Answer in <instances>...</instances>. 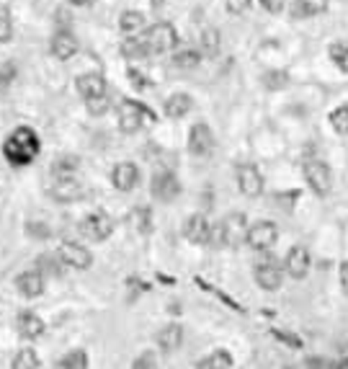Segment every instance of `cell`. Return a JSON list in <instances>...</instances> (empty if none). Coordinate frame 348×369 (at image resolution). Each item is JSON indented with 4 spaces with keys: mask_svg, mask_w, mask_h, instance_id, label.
Masks as SVG:
<instances>
[{
    "mask_svg": "<svg viewBox=\"0 0 348 369\" xmlns=\"http://www.w3.org/2000/svg\"><path fill=\"white\" fill-rule=\"evenodd\" d=\"M325 8H328V0H294V13L299 18L320 16Z\"/></svg>",
    "mask_w": 348,
    "mask_h": 369,
    "instance_id": "27",
    "label": "cell"
},
{
    "mask_svg": "<svg viewBox=\"0 0 348 369\" xmlns=\"http://www.w3.org/2000/svg\"><path fill=\"white\" fill-rule=\"evenodd\" d=\"M75 88L85 101H91V98L106 96V77H103L101 73H83V75H77Z\"/></svg>",
    "mask_w": 348,
    "mask_h": 369,
    "instance_id": "16",
    "label": "cell"
},
{
    "mask_svg": "<svg viewBox=\"0 0 348 369\" xmlns=\"http://www.w3.org/2000/svg\"><path fill=\"white\" fill-rule=\"evenodd\" d=\"M77 171V158L75 155H57L54 163H52V173L57 179H73Z\"/></svg>",
    "mask_w": 348,
    "mask_h": 369,
    "instance_id": "23",
    "label": "cell"
},
{
    "mask_svg": "<svg viewBox=\"0 0 348 369\" xmlns=\"http://www.w3.org/2000/svg\"><path fill=\"white\" fill-rule=\"evenodd\" d=\"M340 284H343V289L348 292V261L340 264Z\"/></svg>",
    "mask_w": 348,
    "mask_h": 369,
    "instance_id": "42",
    "label": "cell"
},
{
    "mask_svg": "<svg viewBox=\"0 0 348 369\" xmlns=\"http://www.w3.org/2000/svg\"><path fill=\"white\" fill-rule=\"evenodd\" d=\"M121 54H124L127 60H142V57H147L150 50H147V44H144V36L142 39H135V36L124 39V42H121Z\"/></svg>",
    "mask_w": 348,
    "mask_h": 369,
    "instance_id": "25",
    "label": "cell"
},
{
    "mask_svg": "<svg viewBox=\"0 0 348 369\" xmlns=\"http://www.w3.org/2000/svg\"><path fill=\"white\" fill-rule=\"evenodd\" d=\"M13 75H16V68H13V65H0V98L8 93Z\"/></svg>",
    "mask_w": 348,
    "mask_h": 369,
    "instance_id": "35",
    "label": "cell"
},
{
    "mask_svg": "<svg viewBox=\"0 0 348 369\" xmlns=\"http://www.w3.org/2000/svg\"><path fill=\"white\" fill-rule=\"evenodd\" d=\"M42 150V142H39V135H36L31 127H16L8 135L6 145H3V155L10 165H29L34 163V158Z\"/></svg>",
    "mask_w": 348,
    "mask_h": 369,
    "instance_id": "1",
    "label": "cell"
},
{
    "mask_svg": "<svg viewBox=\"0 0 348 369\" xmlns=\"http://www.w3.org/2000/svg\"><path fill=\"white\" fill-rule=\"evenodd\" d=\"M204 369H232V356L227 352H214L204 361Z\"/></svg>",
    "mask_w": 348,
    "mask_h": 369,
    "instance_id": "33",
    "label": "cell"
},
{
    "mask_svg": "<svg viewBox=\"0 0 348 369\" xmlns=\"http://www.w3.org/2000/svg\"><path fill=\"white\" fill-rule=\"evenodd\" d=\"M142 26H144V13H139V10H124L119 16V29L129 36L137 34Z\"/></svg>",
    "mask_w": 348,
    "mask_h": 369,
    "instance_id": "26",
    "label": "cell"
},
{
    "mask_svg": "<svg viewBox=\"0 0 348 369\" xmlns=\"http://www.w3.org/2000/svg\"><path fill=\"white\" fill-rule=\"evenodd\" d=\"M331 124L338 135H348V106H338V109L331 114Z\"/></svg>",
    "mask_w": 348,
    "mask_h": 369,
    "instance_id": "32",
    "label": "cell"
},
{
    "mask_svg": "<svg viewBox=\"0 0 348 369\" xmlns=\"http://www.w3.org/2000/svg\"><path fill=\"white\" fill-rule=\"evenodd\" d=\"M52 197L57 202H75V199L83 197V189L75 179H57L52 186Z\"/></svg>",
    "mask_w": 348,
    "mask_h": 369,
    "instance_id": "20",
    "label": "cell"
},
{
    "mask_svg": "<svg viewBox=\"0 0 348 369\" xmlns=\"http://www.w3.org/2000/svg\"><path fill=\"white\" fill-rule=\"evenodd\" d=\"M248 6H250V0H227V10L232 16H240V13H245Z\"/></svg>",
    "mask_w": 348,
    "mask_h": 369,
    "instance_id": "38",
    "label": "cell"
},
{
    "mask_svg": "<svg viewBox=\"0 0 348 369\" xmlns=\"http://www.w3.org/2000/svg\"><path fill=\"white\" fill-rule=\"evenodd\" d=\"M111 183H114V189L116 191H132L139 183V168L135 163H116L114 165V171H111Z\"/></svg>",
    "mask_w": 348,
    "mask_h": 369,
    "instance_id": "14",
    "label": "cell"
},
{
    "mask_svg": "<svg viewBox=\"0 0 348 369\" xmlns=\"http://www.w3.org/2000/svg\"><path fill=\"white\" fill-rule=\"evenodd\" d=\"M50 52L52 57H57V60H73L77 54V39L70 31H57V34L52 36L50 42Z\"/></svg>",
    "mask_w": 348,
    "mask_h": 369,
    "instance_id": "17",
    "label": "cell"
},
{
    "mask_svg": "<svg viewBox=\"0 0 348 369\" xmlns=\"http://www.w3.org/2000/svg\"><path fill=\"white\" fill-rule=\"evenodd\" d=\"M13 369H39V356L34 349H21L13 356Z\"/></svg>",
    "mask_w": 348,
    "mask_h": 369,
    "instance_id": "29",
    "label": "cell"
},
{
    "mask_svg": "<svg viewBox=\"0 0 348 369\" xmlns=\"http://www.w3.org/2000/svg\"><path fill=\"white\" fill-rule=\"evenodd\" d=\"M16 328L26 341H36V338H42L44 331H47L44 320L39 318V315H34V312H21L16 320Z\"/></svg>",
    "mask_w": 348,
    "mask_h": 369,
    "instance_id": "19",
    "label": "cell"
},
{
    "mask_svg": "<svg viewBox=\"0 0 348 369\" xmlns=\"http://www.w3.org/2000/svg\"><path fill=\"white\" fill-rule=\"evenodd\" d=\"M13 36V21H10L8 8H0V44L10 42Z\"/></svg>",
    "mask_w": 348,
    "mask_h": 369,
    "instance_id": "34",
    "label": "cell"
},
{
    "mask_svg": "<svg viewBox=\"0 0 348 369\" xmlns=\"http://www.w3.org/2000/svg\"><path fill=\"white\" fill-rule=\"evenodd\" d=\"M238 189L245 194V197H258L264 191V176L261 171L250 163L238 165Z\"/></svg>",
    "mask_w": 348,
    "mask_h": 369,
    "instance_id": "13",
    "label": "cell"
},
{
    "mask_svg": "<svg viewBox=\"0 0 348 369\" xmlns=\"http://www.w3.org/2000/svg\"><path fill=\"white\" fill-rule=\"evenodd\" d=\"M261 6H264L268 13H281L284 6H287V0H261Z\"/></svg>",
    "mask_w": 348,
    "mask_h": 369,
    "instance_id": "41",
    "label": "cell"
},
{
    "mask_svg": "<svg viewBox=\"0 0 348 369\" xmlns=\"http://www.w3.org/2000/svg\"><path fill=\"white\" fill-rule=\"evenodd\" d=\"M199 44H202V54H206V57H217V54H220V47H222L220 31H217V29H204Z\"/></svg>",
    "mask_w": 348,
    "mask_h": 369,
    "instance_id": "24",
    "label": "cell"
},
{
    "mask_svg": "<svg viewBox=\"0 0 348 369\" xmlns=\"http://www.w3.org/2000/svg\"><path fill=\"white\" fill-rule=\"evenodd\" d=\"M255 282L266 292H276L281 287V282H284V269L279 266V261H273V258L258 261L255 264Z\"/></svg>",
    "mask_w": 348,
    "mask_h": 369,
    "instance_id": "6",
    "label": "cell"
},
{
    "mask_svg": "<svg viewBox=\"0 0 348 369\" xmlns=\"http://www.w3.org/2000/svg\"><path fill=\"white\" fill-rule=\"evenodd\" d=\"M153 197L158 199V202H176L179 199V194H181V183H179V179L173 176L170 171H160V173H155L153 176Z\"/></svg>",
    "mask_w": 348,
    "mask_h": 369,
    "instance_id": "10",
    "label": "cell"
},
{
    "mask_svg": "<svg viewBox=\"0 0 348 369\" xmlns=\"http://www.w3.org/2000/svg\"><path fill=\"white\" fill-rule=\"evenodd\" d=\"M135 217H137V227H139L142 232H147L150 227H153V225H150V223H153V215H150V209H137Z\"/></svg>",
    "mask_w": 348,
    "mask_h": 369,
    "instance_id": "37",
    "label": "cell"
},
{
    "mask_svg": "<svg viewBox=\"0 0 348 369\" xmlns=\"http://www.w3.org/2000/svg\"><path fill=\"white\" fill-rule=\"evenodd\" d=\"M181 341H183V328H181L179 323H170V326H165L160 333H158V346H160L165 354L176 352L181 346Z\"/></svg>",
    "mask_w": 348,
    "mask_h": 369,
    "instance_id": "21",
    "label": "cell"
},
{
    "mask_svg": "<svg viewBox=\"0 0 348 369\" xmlns=\"http://www.w3.org/2000/svg\"><path fill=\"white\" fill-rule=\"evenodd\" d=\"M248 220L245 215H240V212H232L222 220L217 227H214V235H212V243L214 246H227V248H235L240 243L248 238Z\"/></svg>",
    "mask_w": 348,
    "mask_h": 369,
    "instance_id": "2",
    "label": "cell"
},
{
    "mask_svg": "<svg viewBox=\"0 0 348 369\" xmlns=\"http://www.w3.org/2000/svg\"><path fill=\"white\" fill-rule=\"evenodd\" d=\"M266 86H268V88L287 86V73H271V75H268V80H266Z\"/></svg>",
    "mask_w": 348,
    "mask_h": 369,
    "instance_id": "40",
    "label": "cell"
},
{
    "mask_svg": "<svg viewBox=\"0 0 348 369\" xmlns=\"http://www.w3.org/2000/svg\"><path fill=\"white\" fill-rule=\"evenodd\" d=\"M188 150H191V155H196V158H204V155L212 153L214 135H212V129H209V124L199 121V124L191 127V132H188Z\"/></svg>",
    "mask_w": 348,
    "mask_h": 369,
    "instance_id": "12",
    "label": "cell"
},
{
    "mask_svg": "<svg viewBox=\"0 0 348 369\" xmlns=\"http://www.w3.org/2000/svg\"><path fill=\"white\" fill-rule=\"evenodd\" d=\"M116 119H119V129L121 132H127V135H135L142 129V124H153L155 121V114L139 101H121L119 103V112H116Z\"/></svg>",
    "mask_w": 348,
    "mask_h": 369,
    "instance_id": "3",
    "label": "cell"
},
{
    "mask_svg": "<svg viewBox=\"0 0 348 369\" xmlns=\"http://www.w3.org/2000/svg\"><path fill=\"white\" fill-rule=\"evenodd\" d=\"M132 369H158V364H155L153 354H142V356H139V359L132 364Z\"/></svg>",
    "mask_w": 348,
    "mask_h": 369,
    "instance_id": "39",
    "label": "cell"
},
{
    "mask_svg": "<svg viewBox=\"0 0 348 369\" xmlns=\"http://www.w3.org/2000/svg\"><path fill=\"white\" fill-rule=\"evenodd\" d=\"M88 103V112L93 114V116H101L106 109H109V96H98V98H91Z\"/></svg>",
    "mask_w": 348,
    "mask_h": 369,
    "instance_id": "36",
    "label": "cell"
},
{
    "mask_svg": "<svg viewBox=\"0 0 348 369\" xmlns=\"http://www.w3.org/2000/svg\"><path fill=\"white\" fill-rule=\"evenodd\" d=\"M212 235H214V227L209 225L204 215H191L183 225V238L194 246H206L212 243Z\"/></svg>",
    "mask_w": 348,
    "mask_h": 369,
    "instance_id": "9",
    "label": "cell"
},
{
    "mask_svg": "<svg viewBox=\"0 0 348 369\" xmlns=\"http://www.w3.org/2000/svg\"><path fill=\"white\" fill-rule=\"evenodd\" d=\"M129 77H135V86L137 88H144L147 83H144V77L139 75V73H135V70H129Z\"/></svg>",
    "mask_w": 348,
    "mask_h": 369,
    "instance_id": "43",
    "label": "cell"
},
{
    "mask_svg": "<svg viewBox=\"0 0 348 369\" xmlns=\"http://www.w3.org/2000/svg\"><path fill=\"white\" fill-rule=\"evenodd\" d=\"M305 179L310 183V189L315 194L325 197L331 191V183H333V176H331V168L323 163V160H307L305 163Z\"/></svg>",
    "mask_w": 348,
    "mask_h": 369,
    "instance_id": "8",
    "label": "cell"
},
{
    "mask_svg": "<svg viewBox=\"0 0 348 369\" xmlns=\"http://www.w3.org/2000/svg\"><path fill=\"white\" fill-rule=\"evenodd\" d=\"M199 60H202V54H199L196 50H181L179 54L173 57V65L181 70H191L199 65Z\"/></svg>",
    "mask_w": 348,
    "mask_h": 369,
    "instance_id": "30",
    "label": "cell"
},
{
    "mask_svg": "<svg viewBox=\"0 0 348 369\" xmlns=\"http://www.w3.org/2000/svg\"><path fill=\"white\" fill-rule=\"evenodd\" d=\"M179 42V34H176V29L165 21L160 24H153L147 29V34H144V44H147V50L150 54H162V52H170Z\"/></svg>",
    "mask_w": 348,
    "mask_h": 369,
    "instance_id": "4",
    "label": "cell"
},
{
    "mask_svg": "<svg viewBox=\"0 0 348 369\" xmlns=\"http://www.w3.org/2000/svg\"><path fill=\"white\" fill-rule=\"evenodd\" d=\"M331 60L333 65L340 70V73H348V44H340L335 42L331 47Z\"/></svg>",
    "mask_w": 348,
    "mask_h": 369,
    "instance_id": "31",
    "label": "cell"
},
{
    "mask_svg": "<svg viewBox=\"0 0 348 369\" xmlns=\"http://www.w3.org/2000/svg\"><path fill=\"white\" fill-rule=\"evenodd\" d=\"M57 256H60V261L65 264V266L77 269V271L91 269V264H93L91 250L85 248V246H77V243H62L60 250H57Z\"/></svg>",
    "mask_w": 348,
    "mask_h": 369,
    "instance_id": "11",
    "label": "cell"
},
{
    "mask_svg": "<svg viewBox=\"0 0 348 369\" xmlns=\"http://www.w3.org/2000/svg\"><path fill=\"white\" fill-rule=\"evenodd\" d=\"M287 274L292 279H305L310 274V253L305 246H294L287 253Z\"/></svg>",
    "mask_w": 348,
    "mask_h": 369,
    "instance_id": "18",
    "label": "cell"
},
{
    "mask_svg": "<svg viewBox=\"0 0 348 369\" xmlns=\"http://www.w3.org/2000/svg\"><path fill=\"white\" fill-rule=\"evenodd\" d=\"M80 235L88 238V241L93 243H101L106 241L111 232H114V223H111L109 215H103V212H93V215H88L80 220Z\"/></svg>",
    "mask_w": 348,
    "mask_h": 369,
    "instance_id": "5",
    "label": "cell"
},
{
    "mask_svg": "<svg viewBox=\"0 0 348 369\" xmlns=\"http://www.w3.org/2000/svg\"><path fill=\"white\" fill-rule=\"evenodd\" d=\"M57 369H88V354L83 349H73L57 361Z\"/></svg>",
    "mask_w": 348,
    "mask_h": 369,
    "instance_id": "28",
    "label": "cell"
},
{
    "mask_svg": "<svg viewBox=\"0 0 348 369\" xmlns=\"http://www.w3.org/2000/svg\"><path fill=\"white\" fill-rule=\"evenodd\" d=\"M276 238H279L276 225L268 223V220H261V223H253L250 227H248L245 243L255 250H268L273 243H276Z\"/></svg>",
    "mask_w": 348,
    "mask_h": 369,
    "instance_id": "7",
    "label": "cell"
},
{
    "mask_svg": "<svg viewBox=\"0 0 348 369\" xmlns=\"http://www.w3.org/2000/svg\"><path fill=\"white\" fill-rule=\"evenodd\" d=\"M44 274L39 271V269H29V271H24V274H18L16 279V289L21 297H26V300H31V297H39V294L44 292Z\"/></svg>",
    "mask_w": 348,
    "mask_h": 369,
    "instance_id": "15",
    "label": "cell"
},
{
    "mask_svg": "<svg viewBox=\"0 0 348 369\" xmlns=\"http://www.w3.org/2000/svg\"><path fill=\"white\" fill-rule=\"evenodd\" d=\"M191 106H194V98L188 93H173L165 101V114L170 119H181V116H186L191 112Z\"/></svg>",
    "mask_w": 348,
    "mask_h": 369,
    "instance_id": "22",
    "label": "cell"
}]
</instances>
